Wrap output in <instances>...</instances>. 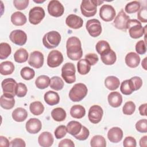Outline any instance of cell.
Here are the masks:
<instances>
[{
  "mask_svg": "<svg viewBox=\"0 0 147 147\" xmlns=\"http://www.w3.org/2000/svg\"><path fill=\"white\" fill-rule=\"evenodd\" d=\"M67 54L72 60H78L83 55V51L80 40L76 37L72 36L68 38L66 43Z\"/></svg>",
  "mask_w": 147,
  "mask_h": 147,
  "instance_id": "cell-1",
  "label": "cell"
},
{
  "mask_svg": "<svg viewBox=\"0 0 147 147\" xmlns=\"http://www.w3.org/2000/svg\"><path fill=\"white\" fill-rule=\"evenodd\" d=\"M103 1L98 0H83L80 5L82 14L86 17L94 16L97 11V6L103 3Z\"/></svg>",
  "mask_w": 147,
  "mask_h": 147,
  "instance_id": "cell-2",
  "label": "cell"
},
{
  "mask_svg": "<svg viewBox=\"0 0 147 147\" xmlns=\"http://www.w3.org/2000/svg\"><path fill=\"white\" fill-rule=\"evenodd\" d=\"M146 25L144 28L141 23L137 20H129L127 22V29H129V33L132 38L137 39L146 34Z\"/></svg>",
  "mask_w": 147,
  "mask_h": 147,
  "instance_id": "cell-3",
  "label": "cell"
},
{
  "mask_svg": "<svg viewBox=\"0 0 147 147\" xmlns=\"http://www.w3.org/2000/svg\"><path fill=\"white\" fill-rule=\"evenodd\" d=\"M87 86L82 83L75 84L69 92V98L72 102H80L87 95Z\"/></svg>",
  "mask_w": 147,
  "mask_h": 147,
  "instance_id": "cell-4",
  "label": "cell"
},
{
  "mask_svg": "<svg viewBox=\"0 0 147 147\" xmlns=\"http://www.w3.org/2000/svg\"><path fill=\"white\" fill-rule=\"evenodd\" d=\"M61 41V35L55 30L47 33L42 38V43L48 49H53L57 47Z\"/></svg>",
  "mask_w": 147,
  "mask_h": 147,
  "instance_id": "cell-5",
  "label": "cell"
},
{
  "mask_svg": "<svg viewBox=\"0 0 147 147\" xmlns=\"http://www.w3.org/2000/svg\"><path fill=\"white\" fill-rule=\"evenodd\" d=\"M75 72V65L72 63H65L61 68V76L68 84L73 83L76 81Z\"/></svg>",
  "mask_w": 147,
  "mask_h": 147,
  "instance_id": "cell-6",
  "label": "cell"
},
{
  "mask_svg": "<svg viewBox=\"0 0 147 147\" xmlns=\"http://www.w3.org/2000/svg\"><path fill=\"white\" fill-rule=\"evenodd\" d=\"M45 15V11L42 7H34L29 12V21L33 25H37L43 20Z\"/></svg>",
  "mask_w": 147,
  "mask_h": 147,
  "instance_id": "cell-7",
  "label": "cell"
},
{
  "mask_svg": "<svg viewBox=\"0 0 147 147\" xmlns=\"http://www.w3.org/2000/svg\"><path fill=\"white\" fill-rule=\"evenodd\" d=\"M86 28L89 34L93 37L99 36L102 33L101 23L97 19L88 20L86 25Z\"/></svg>",
  "mask_w": 147,
  "mask_h": 147,
  "instance_id": "cell-8",
  "label": "cell"
},
{
  "mask_svg": "<svg viewBox=\"0 0 147 147\" xmlns=\"http://www.w3.org/2000/svg\"><path fill=\"white\" fill-rule=\"evenodd\" d=\"M63 61V54L58 50H53L49 53L47 57V64L49 67H57L59 66Z\"/></svg>",
  "mask_w": 147,
  "mask_h": 147,
  "instance_id": "cell-9",
  "label": "cell"
},
{
  "mask_svg": "<svg viewBox=\"0 0 147 147\" xmlns=\"http://www.w3.org/2000/svg\"><path fill=\"white\" fill-rule=\"evenodd\" d=\"M103 115V111L102 108L99 105H93L89 109L88 118L91 123L95 124L101 121Z\"/></svg>",
  "mask_w": 147,
  "mask_h": 147,
  "instance_id": "cell-10",
  "label": "cell"
},
{
  "mask_svg": "<svg viewBox=\"0 0 147 147\" xmlns=\"http://www.w3.org/2000/svg\"><path fill=\"white\" fill-rule=\"evenodd\" d=\"M48 11L51 16L55 17H59L63 14L64 8L59 1L52 0L48 5Z\"/></svg>",
  "mask_w": 147,
  "mask_h": 147,
  "instance_id": "cell-11",
  "label": "cell"
},
{
  "mask_svg": "<svg viewBox=\"0 0 147 147\" xmlns=\"http://www.w3.org/2000/svg\"><path fill=\"white\" fill-rule=\"evenodd\" d=\"M116 12L114 8L110 5H103L99 10V16L106 22L112 21L115 17Z\"/></svg>",
  "mask_w": 147,
  "mask_h": 147,
  "instance_id": "cell-12",
  "label": "cell"
},
{
  "mask_svg": "<svg viewBox=\"0 0 147 147\" xmlns=\"http://www.w3.org/2000/svg\"><path fill=\"white\" fill-rule=\"evenodd\" d=\"M9 38L14 44L22 46L26 42L27 35L24 31L20 29H16L13 30L10 33Z\"/></svg>",
  "mask_w": 147,
  "mask_h": 147,
  "instance_id": "cell-13",
  "label": "cell"
},
{
  "mask_svg": "<svg viewBox=\"0 0 147 147\" xmlns=\"http://www.w3.org/2000/svg\"><path fill=\"white\" fill-rule=\"evenodd\" d=\"M130 17L123 11L121 10L116 16L114 20V25L115 27L120 30H127V25Z\"/></svg>",
  "mask_w": 147,
  "mask_h": 147,
  "instance_id": "cell-14",
  "label": "cell"
},
{
  "mask_svg": "<svg viewBox=\"0 0 147 147\" xmlns=\"http://www.w3.org/2000/svg\"><path fill=\"white\" fill-rule=\"evenodd\" d=\"M28 63L30 66L35 68L38 69L41 68L44 64L43 54L37 51L32 52L28 60Z\"/></svg>",
  "mask_w": 147,
  "mask_h": 147,
  "instance_id": "cell-15",
  "label": "cell"
},
{
  "mask_svg": "<svg viewBox=\"0 0 147 147\" xmlns=\"http://www.w3.org/2000/svg\"><path fill=\"white\" fill-rule=\"evenodd\" d=\"M17 83L16 81L12 78H7L2 82L1 86L3 92V94H10L13 96H15L16 87Z\"/></svg>",
  "mask_w": 147,
  "mask_h": 147,
  "instance_id": "cell-16",
  "label": "cell"
},
{
  "mask_svg": "<svg viewBox=\"0 0 147 147\" xmlns=\"http://www.w3.org/2000/svg\"><path fill=\"white\" fill-rule=\"evenodd\" d=\"M65 23L69 28L74 29H78L83 26V20L80 17L72 14L67 16L65 20Z\"/></svg>",
  "mask_w": 147,
  "mask_h": 147,
  "instance_id": "cell-17",
  "label": "cell"
},
{
  "mask_svg": "<svg viewBox=\"0 0 147 147\" xmlns=\"http://www.w3.org/2000/svg\"><path fill=\"white\" fill-rule=\"evenodd\" d=\"M26 130L30 134L38 133L42 127L41 122L37 118H32L29 119L26 123Z\"/></svg>",
  "mask_w": 147,
  "mask_h": 147,
  "instance_id": "cell-18",
  "label": "cell"
},
{
  "mask_svg": "<svg viewBox=\"0 0 147 147\" xmlns=\"http://www.w3.org/2000/svg\"><path fill=\"white\" fill-rule=\"evenodd\" d=\"M123 135V131L121 128L113 127L108 131L107 138L111 142L118 143L122 140Z\"/></svg>",
  "mask_w": 147,
  "mask_h": 147,
  "instance_id": "cell-19",
  "label": "cell"
},
{
  "mask_svg": "<svg viewBox=\"0 0 147 147\" xmlns=\"http://www.w3.org/2000/svg\"><path fill=\"white\" fill-rule=\"evenodd\" d=\"M53 141L54 138L52 134L48 131L42 132L38 138V142L42 147H49L52 146Z\"/></svg>",
  "mask_w": 147,
  "mask_h": 147,
  "instance_id": "cell-20",
  "label": "cell"
},
{
  "mask_svg": "<svg viewBox=\"0 0 147 147\" xmlns=\"http://www.w3.org/2000/svg\"><path fill=\"white\" fill-rule=\"evenodd\" d=\"M0 105L4 109H11L15 105L14 96L10 94H3L0 98Z\"/></svg>",
  "mask_w": 147,
  "mask_h": 147,
  "instance_id": "cell-21",
  "label": "cell"
},
{
  "mask_svg": "<svg viewBox=\"0 0 147 147\" xmlns=\"http://www.w3.org/2000/svg\"><path fill=\"white\" fill-rule=\"evenodd\" d=\"M126 64L130 68H136L138 66L140 63V57L133 52L128 53L125 58Z\"/></svg>",
  "mask_w": 147,
  "mask_h": 147,
  "instance_id": "cell-22",
  "label": "cell"
},
{
  "mask_svg": "<svg viewBox=\"0 0 147 147\" xmlns=\"http://www.w3.org/2000/svg\"><path fill=\"white\" fill-rule=\"evenodd\" d=\"M109 104L113 107H118L122 103V96L118 92H110L108 95Z\"/></svg>",
  "mask_w": 147,
  "mask_h": 147,
  "instance_id": "cell-23",
  "label": "cell"
},
{
  "mask_svg": "<svg viewBox=\"0 0 147 147\" xmlns=\"http://www.w3.org/2000/svg\"><path fill=\"white\" fill-rule=\"evenodd\" d=\"M44 100L48 105L53 106L59 103L60 96L56 92L48 91L44 94Z\"/></svg>",
  "mask_w": 147,
  "mask_h": 147,
  "instance_id": "cell-24",
  "label": "cell"
},
{
  "mask_svg": "<svg viewBox=\"0 0 147 147\" xmlns=\"http://www.w3.org/2000/svg\"><path fill=\"white\" fill-rule=\"evenodd\" d=\"M26 21L25 15L20 11H16L11 16V21L14 25L22 26L26 22Z\"/></svg>",
  "mask_w": 147,
  "mask_h": 147,
  "instance_id": "cell-25",
  "label": "cell"
},
{
  "mask_svg": "<svg viewBox=\"0 0 147 147\" xmlns=\"http://www.w3.org/2000/svg\"><path fill=\"white\" fill-rule=\"evenodd\" d=\"M12 118L13 119L18 122L24 121L28 117V112L26 110L22 107H18L16 109L12 112Z\"/></svg>",
  "mask_w": 147,
  "mask_h": 147,
  "instance_id": "cell-26",
  "label": "cell"
},
{
  "mask_svg": "<svg viewBox=\"0 0 147 147\" xmlns=\"http://www.w3.org/2000/svg\"><path fill=\"white\" fill-rule=\"evenodd\" d=\"M120 84L119 80L114 76H107L105 80V85L106 87L111 91L117 90Z\"/></svg>",
  "mask_w": 147,
  "mask_h": 147,
  "instance_id": "cell-27",
  "label": "cell"
},
{
  "mask_svg": "<svg viewBox=\"0 0 147 147\" xmlns=\"http://www.w3.org/2000/svg\"><path fill=\"white\" fill-rule=\"evenodd\" d=\"M86 114L85 108L80 105H75L70 109V115L72 117L76 119L82 118Z\"/></svg>",
  "mask_w": 147,
  "mask_h": 147,
  "instance_id": "cell-28",
  "label": "cell"
},
{
  "mask_svg": "<svg viewBox=\"0 0 147 147\" xmlns=\"http://www.w3.org/2000/svg\"><path fill=\"white\" fill-rule=\"evenodd\" d=\"M102 61L106 65H112L116 61L117 56L115 52L111 49L107 52L100 55Z\"/></svg>",
  "mask_w": 147,
  "mask_h": 147,
  "instance_id": "cell-29",
  "label": "cell"
},
{
  "mask_svg": "<svg viewBox=\"0 0 147 147\" xmlns=\"http://www.w3.org/2000/svg\"><path fill=\"white\" fill-rule=\"evenodd\" d=\"M67 132L71 135L74 136L79 134L82 129V124L76 121H71L68 123L67 125Z\"/></svg>",
  "mask_w": 147,
  "mask_h": 147,
  "instance_id": "cell-30",
  "label": "cell"
},
{
  "mask_svg": "<svg viewBox=\"0 0 147 147\" xmlns=\"http://www.w3.org/2000/svg\"><path fill=\"white\" fill-rule=\"evenodd\" d=\"M121 92L126 95L131 94L134 91V87L130 79L125 80L121 83L120 87Z\"/></svg>",
  "mask_w": 147,
  "mask_h": 147,
  "instance_id": "cell-31",
  "label": "cell"
},
{
  "mask_svg": "<svg viewBox=\"0 0 147 147\" xmlns=\"http://www.w3.org/2000/svg\"><path fill=\"white\" fill-rule=\"evenodd\" d=\"M14 71V65L10 61L2 62L0 64V73L2 75L11 74Z\"/></svg>",
  "mask_w": 147,
  "mask_h": 147,
  "instance_id": "cell-32",
  "label": "cell"
},
{
  "mask_svg": "<svg viewBox=\"0 0 147 147\" xmlns=\"http://www.w3.org/2000/svg\"><path fill=\"white\" fill-rule=\"evenodd\" d=\"M28 59V52L24 48H20L14 54V60L18 63H25Z\"/></svg>",
  "mask_w": 147,
  "mask_h": 147,
  "instance_id": "cell-33",
  "label": "cell"
},
{
  "mask_svg": "<svg viewBox=\"0 0 147 147\" xmlns=\"http://www.w3.org/2000/svg\"><path fill=\"white\" fill-rule=\"evenodd\" d=\"M52 118L57 122H61L65 120L67 117L65 111L61 107H56L51 111Z\"/></svg>",
  "mask_w": 147,
  "mask_h": 147,
  "instance_id": "cell-34",
  "label": "cell"
},
{
  "mask_svg": "<svg viewBox=\"0 0 147 147\" xmlns=\"http://www.w3.org/2000/svg\"><path fill=\"white\" fill-rule=\"evenodd\" d=\"M77 68L79 74L82 75H84L90 72L91 69V65L85 59H80L77 63Z\"/></svg>",
  "mask_w": 147,
  "mask_h": 147,
  "instance_id": "cell-35",
  "label": "cell"
},
{
  "mask_svg": "<svg viewBox=\"0 0 147 147\" xmlns=\"http://www.w3.org/2000/svg\"><path fill=\"white\" fill-rule=\"evenodd\" d=\"M50 78L47 75H40L35 80L36 86L41 90L47 88L50 84Z\"/></svg>",
  "mask_w": 147,
  "mask_h": 147,
  "instance_id": "cell-36",
  "label": "cell"
},
{
  "mask_svg": "<svg viewBox=\"0 0 147 147\" xmlns=\"http://www.w3.org/2000/svg\"><path fill=\"white\" fill-rule=\"evenodd\" d=\"M29 109L33 115H40L44 112V106L40 101H34L30 103Z\"/></svg>",
  "mask_w": 147,
  "mask_h": 147,
  "instance_id": "cell-37",
  "label": "cell"
},
{
  "mask_svg": "<svg viewBox=\"0 0 147 147\" xmlns=\"http://www.w3.org/2000/svg\"><path fill=\"white\" fill-rule=\"evenodd\" d=\"M49 86L54 90L59 91L63 89L64 87V82L62 79L59 76H53L51 78Z\"/></svg>",
  "mask_w": 147,
  "mask_h": 147,
  "instance_id": "cell-38",
  "label": "cell"
},
{
  "mask_svg": "<svg viewBox=\"0 0 147 147\" xmlns=\"http://www.w3.org/2000/svg\"><path fill=\"white\" fill-rule=\"evenodd\" d=\"M95 49L100 55L109 52L111 49L110 44L105 40L99 41L96 44Z\"/></svg>",
  "mask_w": 147,
  "mask_h": 147,
  "instance_id": "cell-39",
  "label": "cell"
},
{
  "mask_svg": "<svg viewBox=\"0 0 147 147\" xmlns=\"http://www.w3.org/2000/svg\"><path fill=\"white\" fill-rule=\"evenodd\" d=\"M90 145L92 147H105L106 146V141L103 136L96 135L91 138Z\"/></svg>",
  "mask_w": 147,
  "mask_h": 147,
  "instance_id": "cell-40",
  "label": "cell"
},
{
  "mask_svg": "<svg viewBox=\"0 0 147 147\" xmlns=\"http://www.w3.org/2000/svg\"><path fill=\"white\" fill-rule=\"evenodd\" d=\"M11 52V48L9 44L6 42H1L0 44V59L1 60L8 57Z\"/></svg>",
  "mask_w": 147,
  "mask_h": 147,
  "instance_id": "cell-41",
  "label": "cell"
},
{
  "mask_svg": "<svg viewBox=\"0 0 147 147\" xmlns=\"http://www.w3.org/2000/svg\"><path fill=\"white\" fill-rule=\"evenodd\" d=\"M141 3L139 1H134L126 4L125 10L127 13L131 14L138 11L140 9Z\"/></svg>",
  "mask_w": 147,
  "mask_h": 147,
  "instance_id": "cell-42",
  "label": "cell"
},
{
  "mask_svg": "<svg viewBox=\"0 0 147 147\" xmlns=\"http://www.w3.org/2000/svg\"><path fill=\"white\" fill-rule=\"evenodd\" d=\"M20 74L24 79L26 80H29L34 77L35 72L33 69L28 67H25L22 68L20 71Z\"/></svg>",
  "mask_w": 147,
  "mask_h": 147,
  "instance_id": "cell-43",
  "label": "cell"
},
{
  "mask_svg": "<svg viewBox=\"0 0 147 147\" xmlns=\"http://www.w3.org/2000/svg\"><path fill=\"white\" fill-rule=\"evenodd\" d=\"M136 110V105L132 101H128L125 103L122 107V112L125 115H132Z\"/></svg>",
  "mask_w": 147,
  "mask_h": 147,
  "instance_id": "cell-44",
  "label": "cell"
},
{
  "mask_svg": "<svg viewBox=\"0 0 147 147\" xmlns=\"http://www.w3.org/2000/svg\"><path fill=\"white\" fill-rule=\"evenodd\" d=\"M28 91V89L26 86L22 83H17L16 94L19 98H22L25 96L26 95Z\"/></svg>",
  "mask_w": 147,
  "mask_h": 147,
  "instance_id": "cell-45",
  "label": "cell"
},
{
  "mask_svg": "<svg viewBox=\"0 0 147 147\" xmlns=\"http://www.w3.org/2000/svg\"><path fill=\"white\" fill-rule=\"evenodd\" d=\"M67 127L64 125H60L56 127L55 130L54 134L56 139H61L63 138L67 134Z\"/></svg>",
  "mask_w": 147,
  "mask_h": 147,
  "instance_id": "cell-46",
  "label": "cell"
},
{
  "mask_svg": "<svg viewBox=\"0 0 147 147\" xmlns=\"http://www.w3.org/2000/svg\"><path fill=\"white\" fill-rule=\"evenodd\" d=\"M89 135H90L89 130L86 127L82 126L80 132L79 134L74 136V137L78 140L84 141V140H86L88 137Z\"/></svg>",
  "mask_w": 147,
  "mask_h": 147,
  "instance_id": "cell-47",
  "label": "cell"
},
{
  "mask_svg": "<svg viewBox=\"0 0 147 147\" xmlns=\"http://www.w3.org/2000/svg\"><path fill=\"white\" fill-rule=\"evenodd\" d=\"M136 130L140 133L147 132V120L146 119H140L136 123Z\"/></svg>",
  "mask_w": 147,
  "mask_h": 147,
  "instance_id": "cell-48",
  "label": "cell"
},
{
  "mask_svg": "<svg viewBox=\"0 0 147 147\" xmlns=\"http://www.w3.org/2000/svg\"><path fill=\"white\" fill-rule=\"evenodd\" d=\"M29 0H14L13 1V4L15 7L19 10H22L25 9L29 4Z\"/></svg>",
  "mask_w": 147,
  "mask_h": 147,
  "instance_id": "cell-49",
  "label": "cell"
},
{
  "mask_svg": "<svg viewBox=\"0 0 147 147\" xmlns=\"http://www.w3.org/2000/svg\"><path fill=\"white\" fill-rule=\"evenodd\" d=\"M136 51L138 54L144 55L146 53V42L143 40H140L138 41L136 44Z\"/></svg>",
  "mask_w": 147,
  "mask_h": 147,
  "instance_id": "cell-50",
  "label": "cell"
},
{
  "mask_svg": "<svg viewBox=\"0 0 147 147\" xmlns=\"http://www.w3.org/2000/svg\"><path fill=\"white\" fill-rule=\"evenodd\" d=\"M137 18L140 21L142 22H147V8L146 6L142 7L138 10Z\"/></svg>",
  "mask_w": 147,
  "mask_h": 147,
  "instance_id": "cell-51",
  "label": "cell"
},
{
  "mask_svg": "<svg viewBox=\"0 0 147 147\" xmlns=\"http://www.w3.org/2000/svg\"><path fill=\"white\" fill-rule=\"evenodd\" d=\"M85 59L91 65H95L98 61V56L94 53H88L85 56Z\"/></svg>",
  "mask_w": 147,
  "mask_h": 147,
  "instance_id": "cell-52",
  "label": "cell"
},
{
  "mask_svg": "<svg viewBox=\"0 0 147 147\" xmlns=\"http://www.w3.org/2000/svg\"><path fill=\"white\" fill-rule=\"evenodd\" d=\"M123 145L125 147H136L137 145L136 140L133 137L127 136L124 139Z\"/></svg>",
  "mask_w": 147,
  "mask_h": 147,
  "instance_id": "cell-53",
  "label": "cell"
},
{
  "mask_svg": "<svg viewBox=\"0 0 147 147\" xmlns=\"http://www.w3.org/2000/svg\"><path fill=\"white\" fill-rule=\"evenodd\" d=\"M130 80L133 84L135 91L139 90L141 87V86L142 85V80L140 77L134 76V77L131 78L130 79Z\"/></svg>",
  "mask_w": 147,
  "mask_h": 147,
  "instance_id": "cell-54",
  "label": "cell"
},
{
  "mask_svg": "<svg viewBox=\"0 0 147 147\" xmlns=\"http://www.w3.org/2000/svg\"><path fill=\"white\" fill-rule=\"evenodd\" d=\"M26 146V144L25 141L19 138H16L11 141L10 142V146H21V147H25Z\"/></svg>",
  "mask_w": 147,
  "mask_h": 147,
  "instance_id": "cell-55",
  "label": "cell"
},
{
  "mask_svg": "<svg viewBox=\"0 0 147 147\" xmlns=\"http://www.w3.org/2000/svg\"><path fill=\"white\" fill-rule=\"evenodd\" d=\"M58 146L59 147H63V146H68V147H74L75 146V144L74 143V142L70 140V139H68V138H65L61 141H60V142L59 143Z\"/></svg>",
  "mask_w": 147,
  "mask_h": 147,
  "instance_id": "cell-56",
  "label": "cell"
},
{
  "mask_svg": "<svg viewBox=\"0 0 147 147\" xmlns=\"http://www.w3.org/2000/svg\"><path fill=\"white\" fill-rule=\"evenodd\" d=\"M0 146L8 147L10 146V143L8 139L2 136H0Z\"/></svg>",
  "mask_w": 147,
  "mask_h": 147,
  "instance_id": "cell-57",
  "label": "cell"
},
{
  "mask_svg": "<svg viewBox=\"0 0 147 147\" xmlns=\"http://www.w3.org/2000/svg\"><path fill=\"white\" fill-rule=\"evenodd\" d=\"M146 106H147L146 103H144L140 106L138 108V110L141 115L146 116Z\"/></svg>",
  "mask_w": 147,
  "mask_h": 147,
  "instance_id": "cell-58",
  "label": "cell"
},
{
  "mask_svg": "<svg viewBox=\"0 0 147 147\" xmlns=\"http://www.w3.org/2000/svg\"><path fill=\"white\" fill-rule=\"evenodd\" d=\"M140 146L141 147H146L147 146V136H144L140 140Z\"/></svg>",
  "mask_w": 147,
  "mask_h": 147,
  "instance_id": "cell-59",
  "label": "cell"
},
{
  "mask_svg": "<svg viewBox=\"0 0 147 147\" xmlns=\"http://www.w3.org/2000/svg\"><path fill=\"white\" fill-rule=\"evenodd\" d=\"M146 59H147V58H146V57H145V58L143 59V60H142V63H141L142 67H143V68H144L145 70H146V69H147V67H146V65H147V64H146Z\"/></svg>",
  "mask_w": 147,
  "mask_h": 147,
  "instance_id": "cell-60",
  "label": "cell"
},
{
  "mask_svg": "<svg viewBox=\"0 0 147 147\" xmlns=\"http://www.w3.org/2000/svg\"><path fill=\"white\" fill-rule=\"evenodd\" d=\"M45 1H34V2H36V3H42V2H44Z\"/></svg>",
  "mask_w": 147,
  "mask_h": 147,
  "instance_id": "cell-61",
  "label": "cell"
}]
</instances>
